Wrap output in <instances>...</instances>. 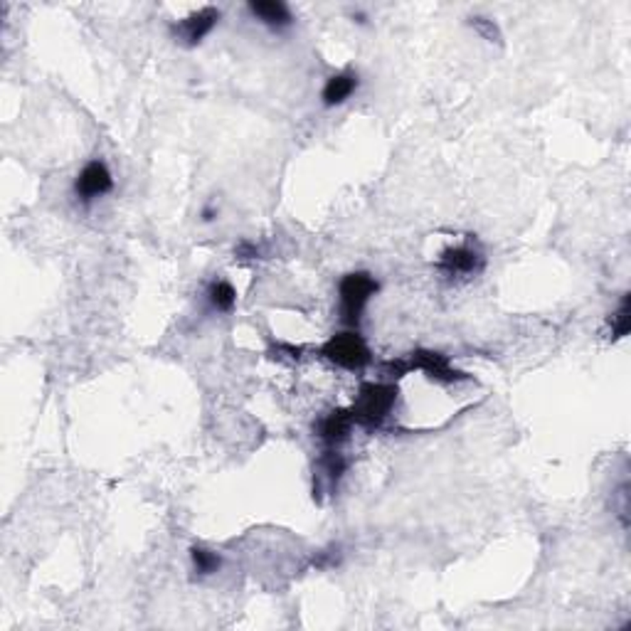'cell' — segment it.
Masks as SVG:
<instances>
[{
  "mask_svg": "<svg viewBox=\"0 0 631 631\" xmlns=\"http://www.w3.org/2000/svg\"><path fill=\"white\" fill-rule=\"evenodd\" d=\"M407 370H422L429 380L436 383H461L466 380V373H461L452 366V360L436 353V350H415L407 356Z\"/></svg>",
  "mask_w": 631,
  "mask_h": 631,
  "instance_id": "5b68a950",
  "label": "cell"
},
{
  "mask_svg": "<svg viewBox=\"0 0 631 631\" xmlns=\"http://www.w3.org/2000/svg\"><path fill=\"white\" fill-rule=\"evenodd\" d=\"M215 217H217V210H213V207H205V210H203V222H213Z\"/></svg>",
  "mask_w": 631,
  "mask_h": 631,
  "instance_id": "ac0fdd59",
  "label": "cell"
},
{
  "mask_svg": "<svg viewBox=\"0 0 631 631\" xmlns=\"http://www.w3.org/2000/svg\"><path fill=\"white\" fill-rule=\"evenodd\" d=\"M321 356L326 360H331L333 366L346 367V370H363L373 363L370 348L363 341V336L358 331H343L331 336L321 348Z\"/></svg>",
  "mask_w": 631,
  "mask_h": 631,
  "instance_id": "3957f363",
  "label": "cell"
},
{
  "mask_svg": "<svg viewBox=\"0 0 631 631\" xmlns=\"http://www.w3.org/2000/svg\"><path fill=\"white\" fill-rule=\"evenodd\" d=\"M353 426H356V422H353L350 410H333L318 419L316 435H318V439H321L328 449H338L341 444H346L350 439Z\"/></svg>",
  "mask_w": 631,
  "mask_h": 631,
  "instance_id": "ba28073f",
  "label": "cell"
},
{
  "mask_svg": "<svg viewBox=\"0 0 631 631\" xmlns=\"http://www.w3.org/2000/svg\"><path fill=\"white\" fill-rule=\"evenodd\" d=\"M395 402H397V385L363 383L358 390V397L350 407L353 422L363 426V429L376 432L393 415Z\"/></svg>",
  "mask_w": 631,
  "mask_h": 631,
  "instance_id": "6da1fadb",
  "label": "cell"
},
{
  "mask_svg": "<svg viewBox=\"0 0 631 631\" xmlns=\"http://www.w3.org/2000/svg\"><path fill=\"white\" fill-rule=\"evenodd\" d=\"M609 326H612V338H615V341H619V338H624V336L629 333V328H631V296L629 294H624L622 296L619 306H616V311L612 314V318H609Z\"/></svg>",
  "mask_w": 631,
  "mask_h": 631,
  "instance_id": "5bb4252c",
  "label": "cell"
},
{
  "mask_svg": "<svg viewBox=\"0 0 631 631\" xmlns=\"http://www.w3.org/2000/svg\"><path fill=\"white\" fill-rule=\"evenodd\" d=\"M486 266V259L471 245H456V247H446L436 262V269L444 276H476L481 269Z\"/></svg>",
  "mask_w": 631,
  "mask_h": 631,
  "instance_id": "8992f818",
  "label": "cell"
},
{
  "mask_svg": "<svg viewBox=\"0 0 631 631\" xmlns=\"http://www.w3.org/2000/svg\"><path fill=\"white\" fill-rule=\"evenodd\" d=\"M111 190H114V175L102 158L86 163L75 178V197L82 205H92L99 197L109 195Z\"/></svg>",
  "mask_w": 631,
  "mask_h": 631,
  "instance_id": "277c9868",
  "label": "cell"
},
{
  "mask_svg": "<svg viewBox=\"0 0 631 631\" xmlns=\"http://www.w3.org/2000/svg\"><path fill=\"white\" fill-rule=\"evenodd\" d=\"M358 86L360 77L356 72H350V69L331 75V77L326 79L324 89H321V104H324L326 109H336V106L348 102L350 96L358 92Z\"/></svg>",
  "mask_w": 631,
  "mask_h": 631,
  "instance_id": "9c48e42d",
  "label": "cell"
},
{
  "mask_svg": "<svg viewBox=\"0 0 631 631\" xmlns=\"http://www.w3.org/2000/svg\"><path fill=\"white\" fill-rule=\"evenodd\" d=\"M220 23V10L217 8H200L195 13H190L185 20H180L178 25H173V37L180 40L185 47H195L205 40L207 35L213 33L215 25Z\"/></svg>",
  "mask_w": 631,
  "mask_h": 631,
  "instance_id": "52a82bcc",
  "label": "cell"
},
{
  "mask_svg": "<svg viewBox=\"0 0 631 631\" xmlns=\"http://www.w3.org/2000/svg\"><path fill=\"white\" fill-rule=\"evenodd\" d=\"M471 27L476 30V33H481L486 40H501V33H498V27L494 25V20H488V17H471Z\"/></svg>",
  "mask_w": 631,
  "mask_h": 631,
  "instance_id": "9a60e30c",
  "label": "cell"
},
{
  "mask_svg": "<svg viewBox=\"0 0 631 631\" xmlns=\"http://www.w3.org/2000/svg\"><path fill=\"white\" fill-rule=\"evenodd\" d=\"M318 471H321V476L328 481V488L336 491L343 474L348 471V459H346L338 449H326V452L321 454V459H318Z\"/></svg>",
  "mask_w": 631,
  "mask_h": 631,
  "instance_id": "8fae6325",
  "label": "cell"
},
{
  "mask_svg": "<svg viewBox=\"0 0 631 631\" xmlns=\"http://www.w3.org/2000/svg\"><path fill=\"white\" fill-rule=\"evenodd\" d=\"M207 304H210L213 311H217V314H227V311H232L235 304H237V291H235V286H232L230 282L217 279V282H213L207 286Z\"/></svg>",
  "mask_w": 631,
  "mask_h": 631,
  "instance_id": "7c38bea8",
  "label": "cell"
},
{
  "mask_svg": "<svg viewBox=\"0 0 631 631\" xmlns=\"http://www.w3.org/2000/svg\"><path fill=\"white\" fill-rule=\"evenodd\" d=\"M235 255H237L239 259H256V256H259V247H256L255 242L245 239V242H239L237 247H235Z\"/></svg>",
  "mask_w": 631,
  "mask_h": 631,
  "instance_id": "e0dca14e",
  "label": "cell"
},
{
  "mask_svg": "<svg viewBox=\"0 0 631 631\" xmlns=\"http://www.w3.org/2000/svg\"><path fill=\"white\" fill-rule=\"evenodd\" d=\"M338 563H341V547H331V550H324V553H318V557H314V565L318 570H328Z\"/></svg>",
  "mask_w": 631,
  "mask_h": 631,
  "instance_id": "2e32d148",
  "label": "cell"
},
{
  "mask_svg": "<svg viewBox=\"0 0 631 631\" xmlns=\"http://www.w3.org/2000/svg\"><path fill=\"white\" fill-rule=\"evenodd\" d=\"M247 10L262 25L272 27V30H284V27H289L294 23L289 5L282 3V0H252Z\"/></svg>",
  "mask_w": 631,
  "mask_h": 631,
  "instance_id": "30bf717a",
  "label": "cell"
},
{
  "mask_svg": "<svg viewBox=\"0 0 631 631\" xmlns=\"http://www.w3.org/2000/svg\"><path fill=\"white\" fill-rule=\"evenodd\" d=\"M190 563H193V572H195L197 577H210V575H215L222 567L220 555L203 546L190 547Z\"/></svg>",
  "mask_w": 631,
  "mask_h": 631,
  "instance_id": "4fadbf2b",
  "label": "cell"
},
{
  "mask_svg": "<svg viewBox=\"0 0 631 631\" xmlns=\"http://www.w3.org/2000/svg\"><path fill=\"white\" fill-rule=\"evenodd\" d=\"M377 279L367 272L346 274L338 284V299H341V321L350 328H358L367 301L377 294Z\"/></svg>",
  "mask_w": 631,
  "mask_h": 631,
  "instance_id": "7a4b0ae2",
  "label": "cell"
}]
</instances>
